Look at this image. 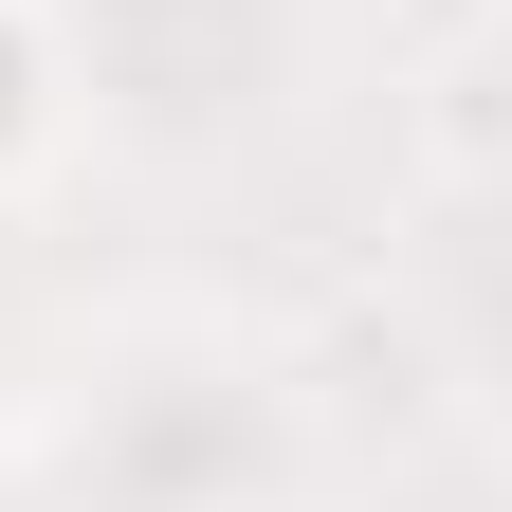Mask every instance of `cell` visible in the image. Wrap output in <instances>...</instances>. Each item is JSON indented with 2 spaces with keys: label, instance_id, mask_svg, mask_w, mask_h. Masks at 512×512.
Returning a JSON list of instances; mask_svg holds the SVG:
<instances>
[{
  "label": "cell",
  "instance_id": "6da1fadb",
  "mask_svg": "<svg viewBox=\"0 0 512 512\" xmlns=\"http://www.w3.org/2000/svg\"><path fill=\"white\" fill-rule=\"evenodd\" d=\"M55 110H74V55H55V19H37V0H0V183L55 147Z\"/></svg>",
  "mask_w": 512,
  "mask_h": 512
}]
</instances>
